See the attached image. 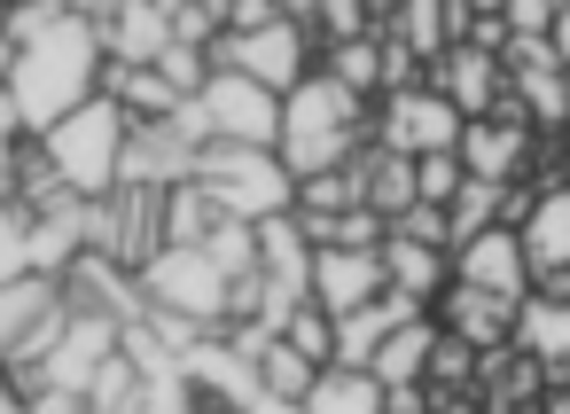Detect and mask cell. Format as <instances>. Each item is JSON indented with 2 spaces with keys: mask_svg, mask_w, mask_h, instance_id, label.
<instances>
[{
  "mask_svg": "<svg viewBox=\"0 0 570 414\" xmlns=\"http://www.w3.org/2000/svg\"><path fill=\"white\" fill-rule=\"evenodd\" d=\"M321 71L344 87V95H383V40L375 32H360V40H344V48H321Z\"/></svg>",
  "mask_w": 570,
  "mask_h": 414,
  "instance_id": "obj_25",
  "label": "cell"
},
{
  "mask_svg": "<svg viewBox=\"0 0 570 414\" xmlns=\"http://www.w3.org/2000/svg\"><path fill=\"white\" fill-rule=\"evenodd\" d=\"M212 71H235V79H250V87H266V95L282 102L289 87H305V79L321 71V48H313L305 24L282 9V17L258 24V32H227V40L212 48Z\"/></svg>",
  "mask_w": 570,
  "mask_h": 414,
  "instance_id": "obj_6",
  "label": "cell"
},
{
  "mask_svg": "<svg viewBox=\"0 0 570 414\" xmlns=\"http://www.w3.org/2000/svg\"><path fill=\"white\" fill-rule=\"evenodd\" d=\"M297 414H383V383L367 367H321L313 391L297 398Z\"/></svg>",
  "mask_w": 570,
  "mask_h": 414,
  "instance_id": "obj_22",
  "label": "cell"
},
{
  "mask_svg": "<svg viewBox=\"0 0 570 414\" xmlns=\"http://www.w3.org/2000/svg\"><path fill=\"white\" fill-rule=\"evenodd\" d=\"M188 188L219 211V219H243V227H266L297 204V180L282 172L274 149H196L188 165Z\"/></svg>",
  "mask_w": 570,
  "mask_h": 414,
  "instance_id": "obj_5",
  "label": "cell"
},
{
  "mask_svg": "<svg viewBox=\"0 0 570 414\" xmlns=\"http://www.w3.org/2000/svg\"><path fill=\"white\" fill-rule=\"evenodd\" d=\"M492 227H508V188L461 172V188H453V204H445V250H461V243H476V235H492Z\"/></svg>",
  "mask_w": 570,
  "mask_h": 414,
  "instance_id": "obj_21",
  "label": "cell"
},
{
  "mask_svg": "<svg viewBox=\"0 0 570 414\" xmlns=\"http://www.w3.org/2000/svg\"><path fill=\"white\" fill-rule=\"evenodd\" d=\"M134 289H141V305H157V313H173V321H188V328H204V336L227 328V282L204 266L196 243H165V250L134 274Z\"/></svg>",
  "mask_w": 570,
  "mask_h": 414,
  "instance_id": "obj_7",
  "label": "cell"
},
{
  "mask_svg": "<svg viewBox=\"0 0 570 414\" xmlns=\"http://www.w3.org/2000/svg\"><path fill=\"white\" fill-rule=\"evenodd\" d=\"M17 149H24V126H17V110H9V95H0V172L17 165Z\"/></svg>",
  "mask_w": 570,
  "mask_h": 414,
  "instance_id": "obj_35",
  "label": "cell"
},
{
  "mask_svg": "<svg viewBox=\"0 0 570 414\" xmlns=\"http://www.w3.org/2000/svg\"><path fill=\"white\" fill-rule=\"evenodd\" d=\"M126 110L118 102H79L63 126H48L40 134V165L56 172V188L71 196V204H102L110 188H118V157H126Z\"/></svg>",
  "mask_w": 570,
  "mask_h": 414,
  "instance_id": "obj_3",
  "label": "cell"
},
{
  "mask_svg": "<svg viewBox=\"0 0 570 414\" xmlns=\"http://www.w3.org/2000/svg\"><path fill=\"white\" fill-rule=\"evenodd\" d=\"M461 141V110L430 87H406V95H383V118H375V149L383 157H453Z\"/></svg>",
  "mask_w": 570,
  "mask_h": 414,
  "instance_id": "obj_8",
  "label": "cell"
},
{
  "mask_svg": "<svg viewBox=\"0 0 570 414\" xmlns=\"http://www.w3.org/2000/svg\"><path fill=\"white\" fill-rule=\"evenodd\" d=\"M102 40H95V24H87V9H63L48 32H32L17 56H9V110H17V126L40 141L48 126H63L79 102H95L102 95Z\"/></svg>",
  "mask_w": 570,
  "mask_h": 414,
  "instance_id": "obj_1",
  "label": "cell"
},
{
  "mask_svg": "<svg viewBox=\"0 0 570 414\" xmlns=\"http://www.w3.org/2000/svg\"><path fill=\"white\" fill-rule=\"evenodd\" d=\"M282 344H289L297 359H313V367H328V344H336V321H328L321 305H297V313L282 321Z\"/></svg>",
  "mask_w": 570,
  "mask_h": 414,
  "instance_id": "obj_29",
  "label": "cell"
},
{
  "mask_svg": "<svg viewBox=\"0 0 570 414\" xmlns=\"http://www.w3.org/2000/svg\"><path fill=\"white\" fill-rule=\"evenodd\" d=\"M24 274H32V219L0 204V282H24Z\"/></svg>",
  "mask_w": 570,
  "mask_h": 414,
  "instance_id": "obj_30",
  "label": "cell"
},
{
  "mask_svg": "<svg viewBox=\"0 0 570 414\" xmlns=\"http://www.w3.org/2000/svg\"><path fill=\"white\" fill-rule=\"evenodd\" d=\"M188 149H274V134H282V102L266 95V87H250V79H235V71H212L173 118H165Z\"/></svg>",
  "mask_w": 570,
  "mask_h": 414,
  "instance_id": "obj_4",
  "label": "cell"
},
{
  "mask_svg": "<svg viewBox=\"0 0 570 414\" xmlns=\"http://www.w3.org/2000/svg\"><path fill=\"white\" fill-rule=\"evenodd\" d=\"M9 56H17V48H9V40H0V87H9Z\"/></svg>",
  "mask_w": 570,
  "mask_h": 414,
  "instance_id": "obj_40",
  "label": "cell"
},
{
  "mask_svg": "<svg viewBox=\"0 0 570 414\" xmlns=\"http://www.w3.org/2000/svg\"><path fill=\"white\" fill-rule=\"evenodd\" d=\"M360 126H367V102L344 95L328 71H313L305 87L282 95V134H274V157L289 180H313V172H336L360 157Z\"/></svg>",
  "mask_w": 570,
  "mask_h": 414,
  "instance_id": "obj_2",
  "label": "cell"
},
{
  "mask_svg": "<svg viewBox=\"0 0 570 414\" xmlns=\"http://www.w3.org/2000/svg\"><path fill=\"white\" fill-rule=\"evenodd\" d=\"M383 289H399V297H414V305H430V297H445V250H422V243H383Z\"/></svg>",
  "mask_w": 570,
  "mask_h": 414,
  "instance_id": "obj_23",
  "label": "cell"
},
{
  "mask_svg": "<svg viewBox=\"0 0 570 414\" xmlns=\"http://www.w3.org/2000/svg\"><path fill=\"white\" fill-rule=\"evenodd\" d=\"M547 414H570V375H562V383L547 391Z\"/></svg>",
  "mask_w": 570,
  "mask_h": 414,
  "instance_id": "obj_39",
  "label": "cell"
},
{
  "mask_svg": "<svg viewBox=\"0 0 570 414\" xmlns=\"http://www.w3.org/2000/svg\"><path fill=\"white\" fill-rule=\"evenodd\" d=\"M313 375H321V367H313V359H297L282 336L258 352V391H266V398H289V406H297V398L313 391Z\"/></svg>",
  "mask_w": 570,
  "mask_h": 414,
  "instance_id": "obj_26",
  "label": "cell"
},
{
  "mask_svg": "<svg viewBox=\"0 0 570 414\" xmlns=\"http://www.w3.org/2000/svg\"><path fill=\"white\" fill-rule=\"evenodd\" d=\"M0 414H32V406H24V391H17L9 375H0Z\"/></svg>",
  "mask_w": 570,
  "mask_h": 414,
  "instance_id": "obj_38",
  "label": "cell"
},
{
  "mask_svg": "<svg viewBox=\"0 0 570 414\" xmlns=\"http://www.w3.org/2000/svg\"><path fill=\"white\" fill-rule=\"evenodd\" d=\"M508 352H523L547 383L570 375V297H523L508 321Z\"/></svg>",
  "mask_w": 570,
  "mask_h": 414,
  "instance_id": "obj_12",
  "label": "cell"
},
{
  "mask_svg": "<svg viewBox=\"0 0 570 414\" xmlns=\"http://www.w3.org/2000/svg\"><path fill=\"white\" fill-rule=\"evenodd\" d=\"M149 71H157V79H165V87H173V95L188 102V95H196V87L212 79V56H204V48H180V40H173V48H165V56H157Z\"/></svg>",
  "mask_w": 570,
  "mask_h": 414,
  "instance_id": "obj_31",
  "label": "cell"
},
{
  "mask_svg": "<svg viewBox=\"0 0 570 414\" xmlns=\"http://www.w3.org/2000/svg\"><path fill=\"white\" fill-rule=\"evenodd\" d=\"M383 297V250H313V282H305V305H321L328 321L360 313Z\"/></svg>",
  "mask_w": 570,
  "mask_h": 414,
  "instance_id": "obj_11",
  "label": "cell"
},
{
  "mask_svg": "<svg viewBox=\"0 0 570 414\" xmlns=\"http://www.w3.org/2000/svg\"><path fill=\"white\" fill-rule=\"evenodd\" d=\"M360 180H367V211H375L383 227H399V219L414 211V165H406V157L367 149V157H360Z\"/></svg>",
  "mask_w": 570,
  "mask_h": 414,
  "instance_id": "obj_24",
  "label": "cell"
},
{
  "mask_svg": "<svg viewBox=\"0 0 570 414\" xmlns=\"http://www.w3.org/2000/svg\"><path fill=\"white\" fill-rule=\"evenodd\" d=\"M414 313H430V305H414V297H399V289H383L375 305L344 313V321H336V344H328V367H367V359H375V344H383L391 328H406Z\"/></svg>",
  "mask_w": 570,
  "mask_h": 414,
  "instance_id": "obj_15",
  "label": "cell"
},
{
  "mask_svg": "<svg viewBox=\"0 0 570 414\" xmlns=\"http://www.w3.org/2000/svg\"><path fill=\"white\" fill-rule=\"evenodd\" d=\"M430 95H445L453 110H461V126L469 118H484L492 102H500V56H484V48H445L438 56V87Z\"/></svg>",
  "mask_w": 570,
  "mask_h": 414,
  "instance_id": "obj_16",
  "label": "cell"
},
{
  "mask_svg": "<svg viewBox=\"0 0 570 414\" xmlns=\"http://www.w3.org/2000/svg\"><path fill=\"white\" fill-rule=\"evenodd\" d=\"M453 165H461L469 180L515 188V172L531 165V126H523L508 102H492L484 118H469V126H461V141H453Z\"/></svg>",
  "mask_w": 570,
  "mask_h": 414,
  "instance_id": "obj_9",
  "label": "cell"
},
{
  "mask_svg": "<svg viewBox=\"0 0 570 414\" xmlns=\"http://www.w3.org/2000/svg\"><path fill=\"white\" fill-rule=\"evenodd\" d=\"M180 383L196 391V406H212V414H243V406L258 398V359L235 352L227 336H196V344L180 352Z\"/></svg>",
  "mask_w": 570,
  "mask_h": 414,
  "instance_id": "obj_10",
  "label": "cell"
},
{
  "mask_svg": "<svg viewBox=\"0 0 570 414\" xmlns=\"http://www.w3.org/2000/svg\"><path fill=\"white\" fill-rule=\"evenodd\" d=\"M87 250V204H56V211H32V274L40 282H63V266Z\"/></svg>",
  "mask_w": 570,
  "mask_h": 414,
  "instance_id": "obj_18",
  "label": "cell"
},
{
  "mask_svg": "<svg viewBox=\"0 0 570 414\" xmlns=\"http://www.w3.org/2000/svg\"><path fill=\"white\" fill-rule=\"evenodd\" d=\"M399 243H422V250H445V211H430V204H414L399 227H391Z\"/></svg>",
  "mask_w": 570,
  "mask_h": 414,
  "instance_id": "obj_34",
  "label": "cell"
},
{
  "mask_svg": "<svg viewBox=\"0 0 570 414\" xmlns=\"http://www.w3.org/2000/svg\"><path fill=\"white\" fill-rule=\"evenodd\" d=\"M438 313H445L438 328H445L453 344H469L476 359H484V352H500V344H508V321H515V305H500V297H484V289H461V282L445 289V305H438Z\"/></svg>",
  "mask_w": 570,
  "mask_h": 414,
  "instance_id": "obj_17",
  "label": "cell"
},
{
  "mask_svg": "<svg viewBox=\"0 0 570 414\" xmlns=\"http://www.w3.org/2000/svg\"><path fill=\"white\" fill-rule=\"evenodd\" d=\"M430 344H438V321H430V313H414L406 328H391V336L375 344L367 375H375L383 391H399V383H422V367H430Z\"/></svg>",
  "mask_w": 570,
  "mask_h": 414,
  "instance_id": "obj_19",
  "label": "cell"
},
{
  "mask_svg": "<svg viewBox=\"0 0 570 414\" xmlns=\"http://www.w3.org/2000/svg\"><path fill=\"white\" fill-rule=\"evenodd\" d=\"M461 289H484V297H500V305H523V297H531V274H523L515 227H492V235L461 243Z\"/></svg>",
  "mask_w": 570,
  "mask_h": 414,
  "instance_id": "obj_14",
  "label": "cell"
},
{
  "mask_svg": "<svg viewBox=\"0 0 570 414\" xmlns=\"http://www.w3.org/2000/svg\"><path fill=\"white\" fill-rule=\"evenodd\" d=\"M134 398H141V367L126 352H110L87 383V414H134Z\"/></svg>",
  "mask_w": 570,
  "mask_h": 414,
  "instance_id": "obj_27",
  "label": "cell"
},
{
  "mask_svg": "<svg viewBox=\"0 0 570 414\" xmlns=\"http://www.w3.org/2000/svg\"><path fill=\"white\" fill-rule=\"evenodd\" d=\"M554 297H570V274H554Z\"/></svg>",
  "mask_w": 570,
  "mask_h": 414,
  "instance_id": "obj_41",
  "label": "cell"
},
{
  "mask_svg": "<svg viewBox=\"0 0 570 414\" xmlns=\"http://www.w3.org/2000/svg\"><path fill=\"white\" fill-rule=\"evenodd\" d=\"M547 40H554V63H562V71H570V9H562V17H554V32H547Z\"/></svg>",
  "mask_w": 570,
  "mask_h": 414,
  "instance_id": "obj_37",
  "label": "cell"
},
{
  "mask_svg": "<svg viewBox=\"0 0 570 414\" xmlns=\"http://www.w3.org/2000/svg\"><path fill=\"white\" fill-rule=\"evenodd\" d=\"M469 375H476V352H469V344H453V336L438 328L430 367H422V391H453V383H469Z\"/></svg>",
  "mask_w": 570,
  "mask_h": 414,
  "instance_id": "obj_32",
  "label": "cell"
},
{
  "mask_svg": "<svg viewBox=\"0 0 570 414\" xmlns=\"http://www.w3.org/2000/svg\"><path fill=\"white\" fill-rule=\"evenodd\" d=\"M212 219H219V211H212L188 180H180V188H165V243H204V235H212Z\"/></svg>",
  "mask_w": 570,
  "mask_h": 414,
  "instance_id": "obj_28",
  "label": "cell"
},
{
  "mask_svg": "<svg viewBox=\"0 0 570 414\" xmlns=\"http://www.w3.org/2000/svg\"><path fill=\"white\" fill-rule=\"evenodd\" d=\"M63 297H56V282H40V274H24V282H0V367L17 359V344L56 313Z\"/></svg>",
  "mask_w": 570,
  "mask_h": 414,
  "instance_id": "obj_20",
  "label": "cell"
},
{
  "mask_svg": "<svg viewBox=\"0 0 570 414\" xmlns=\"http://www.w3.org/2000/svg\"><path fill=\"white\" fill-rule=\"evenodd\" d=\"M383 414H430V391L422 383H399V391H383Z\"/></svg>",
  "mask_w": 570,
  "mask_h": 414,
  "instance_id": "obj_36",
  "label": "cell"
},
{
  "mask_svg": "<svg viewBox=\"0 0 570 414\" xmlns=\"http://www.w3.org/2000/svg\"><path fill=\"white\" fill-rule=\"evenodd\" d=\"M453 188H461V165H453V157H414V204L445 211V204H453Z\"/></svg>",
  "mask_w": 570,
  "mask_h": 414,
  "instance_id": "obj_33",
  "label": "cell"
},
{
  "mask_svg": "<svg viewBox=\"0 0 570 414\" xmlns=\"http://www.w3.org/2000/svg\"><path fill=\"white\" fill-rule=\"evenodd\" d=\"M515 250H523V274H539V282L570 274V188L531 196V211L515 219Z\"/></svg>",
  "mask_w": 570,
  "mask_h": 414,
  "instance_id": "obj_13",
  "label": "cell"
}]
</instances>
